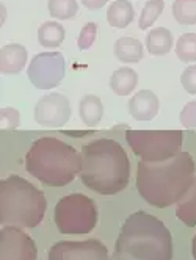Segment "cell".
I'll return each instance as SVG.
<instances>
[{
    "label": "cell",
    "instance_id": "cell-27",
    "mask_svg": "<svg viewBox=\"0 0 196 260\" xmlns=\"http://www.w3.org/2000/svg\"><path fill=\"white\" fill-rule=\"evenodd\" d=\"M181 124L185 128H196V101H190L181 111Z\"/></svg>",
    "mask_w": 196,
    "mask_h": 260
},
{
    "label": "cell",
    "instance_id": "cell-2",
    "mask_svg": "<svg viewBox=\"0 0 196 260\" xmlns=\"http://www.w3.org/2000/svg\"><path fill=\"white\" fill-rule=\"evenodd\" d=\"M79 177L85 187L104 196L118 194L130 180V160L124 147L110 138L93 140L82 147Z\"/></svg>",
    "mask_w": 196,
    "mask_h": 260
},
{
    "label": "cell",
    "instance_id": "cell-11",
    "mask_svg": "<svg viewBox=\"0 0 196 260\" xmlns=\"http://www.w3.org/2000/svg\"><path fill=\"white\" fill-rule=\"evenodd\" d=\"M73 110L63 94L43 96L35 107V121L43 127H63L69 122Z\"/></svg>",
    "mask_w": 196,
    "mask_h": 260
},
{
    "label": "cell",
    "instance_id": "cell-1",
    "mask_svg": "<svg viewBox=\"0 0 196 260\" xmlns=\"http://www.w3.org/2000/svg\"><path fill=\"white\" fill-rule=\"evenodd\" d=\"M196 163L188 152H179L176 157L146 163L138 161L137 190L148 204L157 209H167L179 202L194 182Z\"/></svg>",
    "mask_w": 196,
    "mask_h": 260
},
{
    "label": "cell",
    "instance_id": "cell-5",
    "mask_svg": "<svg viewBox=\"0 0 196 260\" xmlns=\"http://www.w3.org/2000/svg\"><path fill=\"white\" fill-rule=\"evenodd\" d=\"M46 210V196L31 182L14 174L0 180V222L4 226L37 228Z\"/></svg>",
    "mask_w": 196,
    "mask_h": 260
},
{
    "label": "cell",
    "instance_id": "cell-9",
    "mask_svg": "<svg viewBox=\"0 0 196 260\" xmlns=\"http://www.w3.org/2000/svg\"><path fill=\"white\" fill-rule=\"evenodd\" d=\"M47 260H110L109 249L99 240L58 241L47 252Z\"/></svg>",
    "mask_w": 196,
    "mask_h": 260
},
{
    "label": "cell",
    "instance_id": "cell-28",
    "mask_svg": "<svg viewBox=\"0 0 196 260\" xmlns=\"http://www.w3.org/2000/svg\"><path fill=\"white\" fill-rule=\"evenodd\" d=\"M182 88L188 92V94H196V64H191L185 68V71L181 76Z\"/></svg>",
    "mask_w": 196,
    "mask_h": 260
},
{
    "label": "cell",
    "instance_id": "cell-10",
    "mask_svg": "<svg viewBox=\"0 0 196 260\" xmlns=\"http://www.w3.org/2000/svg\"><path fill=\"white\" fill-rule=\"evenodd\" d=\"M38 249L33 238L16 226L0 231V260H37Z\"/></svg>",
    "mask_w": 196,
    "mask_h": 260
},
{
    "label": "cell",
    "instance_id": "cell-3",
    "mask_svg": "<svg viewBox=\"0 0 196 260\" xmlns=\"http://www.w3.org/2000/svg\"><path fill=\"white\" fill-rule=\"evenodd\" d=\"M113 260H173L171 232L157 216L135 212L121 228Z\"/></svg>",
    "mask_w": 196,
    "mask_h": 260
},
{
    "label": "cell",
    "instance_id": "cell-24",
    "mask_svg": "<svg viewBox=\"0 0 196 260\" xmlns=\"http://www.w3.org/2000/svg\"><path fill=\"white\" fill-rule=\"evenodd\" d=\"M165 8V2L164 0H148L145 8L141 10V16L138 21V27L141 30H146L149 27L154 25V22L160 17Z\"/></svg>",
    "mask_w": 196,
    "mask_h": 260
},
{
    "label": "cell",
    "instance_id": "cell-15",
    "mask_svg": "<svg viewBox=\"0 0 196 260\" xmlns=\"http://www.w3.org/2000/svg\"><path fill=\"white\" fill-rule=\"evenodd\" d=\"M135 17V10L129 0H115L107 10V22L115 28H126Z\"/></svg>",
    "mask_w": 196,
    "mask_h": 260
},
{
    "label": "cell",
    "instance_id": "cell-18",
    "mask_svg": "<svg viewBox=\"0 0 196 260\" xmlns=\"http://www.w3.org/2000/svg\"><path fill=\"white\" fill-rule=\"evenodd\" d=\"M138 83V76L132 68H119L110 77V88L118 96H129Z\"/></svg>",
    "mask_w": 196,
    "mask_h": 260
},
{
    "label": "cell",
    "instance_id": "cell-8",
    "mask_svg": "<svg viewBox=\"0 0 196 260\" xmlns=\"http://www.w3.org/2000/svg\"><path fill=\"white\" fill-rule=\"evenodd\" d=\"M66 72L64 57L60 52H41L35 55L27 68L30 83L38 89H52L61 83Z\"/></svg>",
    "mask_w": 196,
    "mask_h": 260
},
{
    "label": "cell",
    "instance_id": "cell-17",
    "mask_svg": "<svg viewBox=\"0 0 196 260\" xmlns=\"http://www.w3.org/2000/svg\"><path fill=\"white\" fill-rule=\"evenodd\" d=\"M79 115L85 125L97 127L104 116V105L102 101L94 94H86L79 104Z\"/></svg>",
    "mask_w": 196,
    "mask_h": 260
},
{
    "label": "cell",
    "instance_id": "cell-12",
    "mask_svg": "<svg viewBox=\"0 0 196 260\" xmlns=\"http://www.w3.org/2000/svg\"><path fill=\"white\" fill-rule=\"evenodd\" d=\"M127 108L134 119L152 121L160 110V102L155 92H152L151 89H141L129 99Z\"/></svg>",
    "mask_w": 196,
    "mask_h": 260
},
{
    "label": "cell",
    "instance_id": "cell-6",
    "mask_svg": "<svg viewBox=\"0 0 196 260\" xmlns=\"http://www.w3.org/2000/svg\"><path fill=\"white\" fill-rule=\"evenodd\" d=\"M126 141L132 152L146 163L167 161L181 152L182 130H126Z\"/></svg>",
    "mask_w": 196,
    "mask_h": 260
},
{
    "label": "cell",
    "instance_id": "cell-13",
    "mask_svg": "<svg viewBox=\"0 0 196 260\" xmlns=\"http://www.w3.org/2000/svg\"><path fill=\"white\" fill-rule=\"evenodd\" d=\"M27 64V49L21 44H7L0 49L2 74H17Z\"/></svg>",
    "mask_w": 196,
    "mask_h": 260
},
{
    "label": "cell",
    "instance_id": "cell-19",
    "mask_svg": "<svg viewBox=\"0 0 196 260\" xmlns=\"http://www.w3.org/2000/svg\"><path fill=\"white\" fill-rule=\"evenodd\" d=\"M64 41V27L57 21H47L38 28V43L43 47L57 49Z\"/></svg>",
    "mask_w": 196,
    "mask_h": 260
},
{
    "label": "cell",
    "instance_id": "cell-4",
    "mask_svg": "<svg viewBox=\"0 0 196 260\" xmlns=\"http://www.w3.org/2000/svg\"><path fill=\"white\" fill-rule=\"evenodd\" d=\"M82 154L55 137L33 141L25 154V170L47 187H64L79 176Z\"/></svg>",
    "mask_w": 196,
    "mask_h": 260
},
{
    "label": "cell",
    "instance_id": "cell-14",
    "mask_svg": "<svg viewBox=\"0 0 196 260\" xmlns=\"http://www.w3.org/2000/svg\"><path fill=\"white\" fill-rule=\"evenodd\" d=\"M113 52L121 63H138L145 55V47L137 38L122 36L115 43Z\"/></svg>",
    "mask_w": 196,
    "mask_h": 260
},
{
    "label": "cell",
    "instance_id": "cell-22",
    "mask_svg": "<svg viewBox=\"0 0 196 260\" xmlns=\"http://www.w3.org/2000/svg\"><path fill=\"white\" fill-rule=\"evenodd\" d=\"M173 17L182 25L196 24V0H174Z\"/></svg>",
    "mask_w": 196,
    "mask_h": 260
},
{
    "label": "cell",
    "instance_id": "cell-25",
    "mask_svg": "<svg viewBox=\"0 0 196 260\" xmlns=\"http://www.w3.org/2000/svg\"><path fill=\"white\" fill-rule=\"evenodd\" d=\"M96 36H97V24L96 22H88L83 25V28L79 33V38H77V47L80 50H88L96 41Z\"/></svg>",
    "mask_w": 196,
    "mask_h": 260
},
{
    "label": "cell",
    "instance_id": "cell-30",
    "mask_svg": "<svg viewBox=\"0 0 196 260\" xmlns=\"http://www.w3.org/2000/svg\"><path fill=\"white\" fill-rule=\"evenodd\" d=\"M191 255H193V258L196 260V235L191 238Z\"/></svg>",
    "mask_w": 196,
    "mask_h": 260
},
{
    "label": "cell",
    "instance_id": "cell-26",
    "mask_svg": "<svg viewBox=\"0 0 196 260\" xmlns=\"http://www.w3.org/2000/svg\"><path fill=\"white\" fill-rule=\"evenodd\" d=\"M0 122L5 128H16L21 124V113L13 107H4L0 110Z\"/></svg>",
    "mask_w": 196,
    "mask_h": 260
},
{
    "label": "cell",
    "instance_id": "cell-29",
    "mask_svg": "<svg viewBox=\"0 0 196 260\" xmlns=\"http://www.w3.org/2000/svg\"><path fill=\"white\" fill-rule=\"evenodd\" d=\"M80 2L88 10H101L107 5L109 0H80Z\"/></svg>",
    "mask_w": 196,
    "mask_h": 260
},
{
    "label": "cell",
    "instance_id": "cell-7",
    "mask_svg": "<svg viewBox=\"0 0 196 260\" xmlns=\"http://www.w3.org/2000/svg\"><path fill=\"white\" fill-rule=\"evenodd\" d=\"M53 222L60 234L82 235L91 232L97 224L96 202L80 193L64 196L53 210Z\"/></svg>",
    "mask_w": 196,
    "mask_h": 260
},
{
    "label": "cell",
    "instance_id": "cell-21",
    "mask_svg": "<svg viewBox=\"0 0 196 260\" xmlns=\"http://www.w3.org/2000/svg\"><path fill=\"white\" fill-rule=\"evenodd\" d=\"M47 8L50 17L60 21L73 19L79 11L77 0H47Z\"/></svg>",
    "mask_w": 196,
    "mask_h": 260
},
{
    "label": "cell",
    "instance_id": "cell-23",
    "mask_svg": "<svg viewBox=\"0 0 196 260\" xmlns=\"http://www.w3.org/2000/svg\"><path fill=\"white\" fill-rule=\"evenodd\" d=\"M176 55L184 63L196 61V33L181 35L176 43Z\"/></svg>",
    "mask_w": 196,
    "mask_h": 260
},
{
    "label": "cell",
    "instance_id": "cell-16",
    "mask_svg": "<svg viewBox=\"0 0 196 260\" xmlns=\"http://www.w3.org/2000/svg\"><path fill=\"white\" fill-rule=\"evenodd\" d=\"M173 46H174L173 33L165 27H157L151 30L146 36V49L151 55L162 57V55L170 53Z\"/></svg>",
    "mask_w": 196,
    "mask_h": 260
},
{
    "label": "cell",
    "instance_id": "cell-20",
    "mask_svg": "<svg viewBox=\"0 0 196 260\" xmlns=\"http://www.w3.org/2000/svg\"><path fill=\"white\" fill-rule=\"evenodd\" d=\"M176 216L188 228L196 226V177L188 193L177 202Z\"/></svg>",
    "mask_w": 196,
    "mask_h": 260
}]
</instances>
